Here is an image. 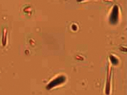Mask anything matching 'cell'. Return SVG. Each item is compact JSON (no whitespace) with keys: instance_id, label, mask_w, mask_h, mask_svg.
<instances>
[{"instance_id":"1","label":"cell","mask_w":127,"mask_h":95,"mask_svg":"<svg viewBox=\"0 0 127 95\" xmlns=\"http://www.w3.org/2000/svg\"><path fill=\"white\" fill-rule=\"evenodd\" d=\"M119 15V9L118 6L115 5L113 8V10L110 15V21L111 23L115 24L118 21Z\"/></svg>"}]
</instances>
